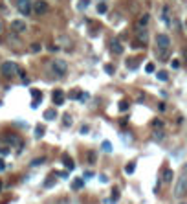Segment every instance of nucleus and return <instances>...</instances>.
Returning <instances> with one entry per match:
<instances>
[{
    "label": "nucleus",
    "instance_id": "1",
    "mask_svg": "<svg viewBox=\"0 0 187 204\" xmlns=\"http://www.w3.org/2000/svg\"><path fill=\"white\" fill-rule=\"evenodd\" d=\"M156 53L160 52V57H165L167 55V50L171 48V39H169V35H165V33H158L156 35Z\"/></svg>",
    "mask_w": 187,
    "mask_h": 204
},
{
    "label": "nucleus",
    "instance_id": "2",
    "mask_svg": "<svg viewBox=\"0 0 187 204\" xmlns=\"http://www.w3.org/2000/svg\"><path fill=\"white\" fill-rule=\"evenodd\" d=\"M0 70H2V74H4L6 77H13V75L17 74L18 66H17V63H13V61H6V63L0 66Z\"/></svg>",
    "mask_w": 187,
    "mask_h": 204
},
{
    "label": "nucleus",
    "instance_id": "3",
    "mask_svg": "<svg viewBox=\"0 0 187 204\" xmlns=\"http://www.w3.org/2000/svg\"><path fill=\"white\" fill-rule=\"evenodd\" d=\"M51 68H53L55 75H64L66 70H68V64H66V61H62V59H55V61L51 63Z\"/></svg>",
    "mask_w": 187,
    "mask_h": 204
},
{
    "label": "nucleus",
    "instance_id": "4",
    "mask_svg": "<svg viewBox=\"0 0 187 204\" xmlns=\"http://www.w3.org/2000/svg\"><path fill=\"white\" fill-rule=\"evenodd\" d=\"M185 186H187V175L185 171L180 175V179H178V182H176V188H174V195L176 197H182L184 193H185Z\"/></svg>",
    "mask_w": 187,
    "mask_h": 204
},
{
    "label": "nucleus",
    "instance_id": "5",
    "mask_svg": "<svg viewBox=\"0 0 187 204\" xmlns=\"http://www.w3.org/2000/svg\"><path fill=\"white\" fill-rule=\"evenodd\" d=\"M26 20H20V18H15V20H11V29L15 31V33H24L26 31Z\"/></svg>",
    "mask_w": 187,
    "mask_h": 204
},
{
    "label": "nucleus",
    "instance_id": "6",
    "mask_svg": "<svg viewBox=\"0 0 187 204\" xmlns=\"http://www.w3.org/2000/svg\"><path fill=\"white\" fill-rule=\"evenodd\" d=\"M17 9L22 15H29V11H31V0H17Z\"/></svg>",
    "mask_w": 187,
    "mask_h": 204
},
{
    "label": "nucleus",
    "instance_id": "7",
    "mask_svg": "<svg viewBox=\"0 0 187 204\" xmlns=\"http://www.w3.org/2000/svg\"><path fill=\"white\" fill-rule=\"evenodd\" d=\"M37 15H44L46 11H48V2H44V0H39V2H35L33 4V7H31Z\"/></svg>",
    "mask_w": 187,
    "mask_h": 204
},
{
    "label": "nucleus",
    "instance_id": "8",
    "mask_svg": "<svg viewBox=\"0 0 187 204\" xmlns=\"http://www.w3.org/2000/svg\"><path fill=\"white\" fill-rule=\"evenodd\" d=\"M110 48H112V52H114V53H118V55H119V53H123V44H121V40H119V39H112V40H110Z\"/></svg>",
    "mask_w": 187,
    "mask_h": 204
},
{
    "label": "nucleus",
    "instance_id": "9",
    "mask_svg": "<svg viewBox=\"0 0 187 204\" xmlns=\"http://www.w3.org/2000/svg\"><path fill=\"white\" fill-rule=\"evenodd\" d=\"M149 18H151V17H149V13L141 15V17H140V20L136 22V28H138V29H141V28H147V26H149Z\"/></svg>",
    "mask_w": 187,
    "mask_h": 204
},
{
    "label": "nucleus",
    "instance_id": "10",
    "mask_svg": "<svg viewBox=\"0 0 187 204\" xmlns=\"http://www.w3.org/2000/svg\"><path fill=\"white\" fill-rule=\"evenodd\" d=\"M53 103H55V105H62V103H64V92L55 90V92H53Z\"/></svg>",
    "mask_w": 187,
    "mask_h": 204
},
{
    "label": "nucleus",
    "instance_id": "11",
    "mask_svg": "<svg viewBox=\"0 0 187 204\" xmlns=\"http://www.w3.org/2000/svg\"><path fill=\"white\" fill-rule=\"evenodd\" d=\"M31 94H33V98H35V99L31 101V107L35 109V107L39 105V101H42V94H40L39 90H31Z\"/></svg>",
    "mask_w": 187,
    "mask_h": 204
},
{
    "label": "nucleus",
    "instance_id": "12",
    "mask_svg": "<svg viewBox=\"0 0 187 204\" xmlns=\"http://www.w3.org/2000/svg\"><path fill=\"white\" fill-rule=\"evenodd\" d=\"M173 179H174V173H173V169H165V171H163V182L171 184V182H173Z\"/></svg>",
    "mask_w": 187,
    "mask_h": 204
},
{
    "label": "nucleus",
    "instance_id": "13",
    "mask_svg": "<svg viewBox=\"0 0 187 204\" xmlns=\"http://www.w3.org/2000/svg\"><path fill=\"white\" fill-rule=\"evenodd\" d=\"M62 164H64V167H66V169H70V171L73 169V160H72L68 155H64V156H62Z\"/></svg>",
    "mask_w": 187,
    "mask_h": 204
},
{
    "label": "nucleus",
    "instance_id": "14",
    "mask_svg": "<svg viewBox=\"0 0 187 204\" xmlns=\"http://www.w3.org/2000/svg\"><path fill=\"white\" fill-rule=\"evenodd\" d=\"M95 9H97V13H99V15H105V13L108 11V6H107V2H99Z\"/></svg>",
    "mask_w": 187,
    "mask_h": 204
},
{
    "label": "nucleus",
    "instance_id": "15",
    "mask_svg": "<svg viewBox=\"0 0 187 204\" xmlns=\"http://www.w3.org/2000/svg\"><path fill=\"white\" fill-rule=\"evenodd\" d=\"M156 77H158L160 81H167V79H169V72H167V70H158V72H156Z\"/></svg>",
    "mask_w": 187,
    "mask_h": 204
},
{
    "label": "nucleus",
    "instance_id": "16",
    "mask_svg": "<svg viewBox=\"0 0 187 204\" xmlns=\"http://www.w3.org/2000/svg\"><path fill=\"white\" fill-rule=\"evenodd\" d=\"M6 144H7V145H15V144H18V136H15V134L6 136Z\"/></svg>",
    "mask_w": 187,
    "mask_h": 204
},
{
    "label": "nucleus",
    "instance_id": "17",
    "mask_svg": "<svg viewBox=\"0 0 187 204\" xmlns=\"http://www.w3.org/2000/svg\"><path fill=\"white\" fill-rule=\"evenodd\" d=\"M55 116H57V112L51 109V110H46L44 112V120H55Z\"/></svg>",
    "mask_w": 187,
    "mask_h": 204
},
{
    "label": "nucleus",
    "instance_id": "18",
    "mask_svg": "<svg viewBox=\"0 0 187 204\" xmlns=\"http://www.w3.org/2000/svg\"><path fill=\"white\" fill-rule=\"evenodd\" d=\"M152 138H154L156 142H162V140H163V133H162V129H160V131L156 129V131H154V134H152Z\"/></svg>",
    "mask_w": 187,
    "mask_h": 204
},
{
    "label": "nucleus",
    "instance_id": "19",
    "mask_svg": "<svg viewBox=\"0 0 187 204\" xmlns=\"http://www.w3.org/2000/svg\"><path fill=\"white\" fill-rule=\"evenodd\" d=\"M83 184H84V182H83V179H75V180H73V184H72V188H73V190H81V188H83Z\"/></svg>",
    "mask_w": 187,
    "mask_h": 204
},
{
    "label": "nucleus",
    "instance_id": "20",
    "mask_svg": "<svg viewBox=\"0 0 187 204\" xmlns=\"http://www.w3.org/2000/svg\"><path fill=\"white\" fill-rule=\"evenodd\" d=\"M138 39L141 40V42H147V31H141V29H138Z\"/></svg>",
    "mask_w": 187,
    "mask_h": 204
},
{
    "label": "nucleus",
    "instance_id": "21",
    "mask_svg": "<svg viewBox=\"0 0 187 204\" xmlns=\"http://www.w3.org/2000/svg\"><path fill=\"white\" fill-rule=\"evenodd\" d=\"M134 167H136V166H134V162L127 164V166H125V173H127V175H132V173H134Z\"/></svg>",
    "mask_w": 187,
    "mask_h": 204
},
{
    "label": "nucleus",
    "instance_id": "22",
    "mask_svg": "<svg viewBox=\"0 0 187 204\" xmlns=\"http://www.w3.org/2000/svg\"><path fill=\"white\" fill-rule=\"evenodd\" d=\"M119 110H121V112H125V110H129V101H125V99H121V101H119Z\"/></svg>",
    "mask_w": 187,
    "mask_h": 204
},
{
    "label": "nucleus",
    "instance_id": "23",
    "mask_svg": "<svg viewBox=\"0 0 187 204\" xmlns=\"http://www.w3.org/2000/svg\"><path fill=\"white\" fill-rule=\"evenodd\" d=\"M40 50H42V46H40L39 42H33V44H31V52H33V53H37V52H40Z\"/></svg>",
    "mask_w": 187,
    "mask_h": 204
},
{
    "label": "nucleus",
    "instance_id": "24",
    "mask_svg": "<svg viewBox=\"0 0 187 204\" xmlns=\"http://www.w3.org/2000/svg\"><path fill=\"white\" fill-rule=\"evenodd\" d=\"M101 147H103V151H107V153H110V151H112L110 142H103V144H101Z\"/></svg>",
    "mask_w": 187,
    "mask_h": 204
},
{
    "label": "nucleus",
    "instance_id": "25",
    "mask_svg": "<svg viewBox=\"0 0 187 204\" xmlns=\"http://www.w3.org/2000/svg\"><path fill=\"white\" fill-rule=\"evenodd\" d=\"M152 127H154V129H162V127H163V121H162V120H154V121H152Z\"/></svg>",
    "mask_w": 187,
    "mask_h": 204
},
{
    "label": "nucleus",
    "instance_id": "26",
    "mask_svg": "<svg viewBox=\"0 0 187 204\" xmlns=\"http://www.w3.org/2000/svg\"><path fill=\"white\" fill-rule=\"evenodd\" d=\"M44 134V127H37L35 129V136H42Z\"/></svg>",
    "mask_w": 187,
    "mask_h": 204
},
{
    "label": "nucleus",
    "instance_id": "27",
    "mask_svg": "<svg viewBox=\"0 0 187 204\" xmlns=\"http://www.w3.org/2000/svg\"><path fill=\"white\" fill-rule=\"evenodd\" d=\"M145 70H147L149 74H152V72H154V64H152V63H149V64L145 66Z\"/></svg>",
    "mask_w": 187,
    "mask_h": 204
},
{
    "label": "nucleus",
    "instance_id": "28",
    "mask_svg": "<svg viewBox=\"0 0 187 204\" xmlns=\"http://www.w3.org/2000/svg\"><path fill=\"white\" fill-rule=\"evenodd\" d=\"M112 199H114V202L119 199V190H114V191H112Z\"/></svg>",
    "mask_w": 187,
    "mask_h": 204
},
{
    "label": "nucleus",
    "instance_id": "29",
    "mask_svg": "<svg viewBox=\"0 0 187 204\" xmlns=\"http://www.w3.org/2000/svg\"><path fill=\"white\" fill-rule=\"evenodd\" d=\"M64 125H72V118L68 114H64Z\"/></svg>",
    "mask_w": 187,
    "mask_h": 204
},
{
    "label": "nucleus",
    "instance_id": "30",
    "mask_svg": "<svg viewBox=\"0 0 187 204\" xmlns=\"http://www.w3.org/2000/svg\"><path fill=\"white\" fill-rule=\"evenodd\" d=\"M173 68H174V70H178V68H180V61H178V59H174V61H173Z\"/></svg>",
    "mask_w": 187,
    "mask_h": 204
},
{
    "label": "nucleus",
    "instance_id": "31",
    "mask_svg": "<svg viewBox=\"0 0 187 204\" xmlns=\"http://www.w3.org/2000/svg\"><path fill=\"white\" fill-rule=\"evenodd\" d=\"M44 160H46V158H37V160H33V162H31V166H37V164H42Z\"/></svg>",
    "mask_w": 187,
    "mask_h": 204
},
{
    "label": "nucleus",
    "instance_id": "32",
    "mask_svg": "<svg viewBox=\"0 0 187 204\" xmlns=\"http://www.w3.org/2000/svg\"><path fill=\"white\" fill-rule=\"evenodd\" d=\"M9 153V147H0V155H7Z\"/></svg>",
    "mask_w": 187,
    "mask_h": 204
},
{
    "label": "nucleus",
    "instance_id": "33",
    "mask_svg": "<svg viewBox=\"0 0 187 204\" xmlns=\"http://www.w3.org/2000/svg\"><path fill=\"white\" fill-rule=\"evenodd\" d=\"M79 4H81V6H79V7H81V9H83V7H86V6H88V0H81V2H79Z\"/></svg>",
    "mask_w": 187,
    "mask_h": 204
},
{
    "label": "nucleus",
    "instance_id": "34",
    "mask_svg": "<svg viewBox=\"0 0 187 204\" xmlns=\"http://www.w3.org/2000/svg\"><path fill=\"white\" fill-rule=\"evenodd\" d=\"M105 72H107V74H114V70H112V66H105Z\"/></svg>",
    "mask_w": 187,
    "mask_h": 204
},
{
    "label": "nucleus",
    "instance_id": "35",
    "mask_svg": "<svg viewBox=\"0 0 187 204\" xmlns=\"http://www.w3.org/2000/svg\"><path fill=\"white\" fill-rule=\"evenodd\" d=\"M4 169H6V164H4V160L0 158V171H4Z\"/></svg>",
    "mask_w": 187,
    "mask_h": 204
},
{
    "label": "nucleus",
    "instance_id": "36",
    "mask_svg": "<svg viewBox=\"0 0 187 204\" xmlns=\"http://www.w3.org/2000/svg\"><path fill=\"white\" fill-rule=\"evenodd\" d=\"M158 110H165V103H160V105H158Z\"/></svg>",
    "mask_w": 187,
    "mask_h": 204
},
{
    "label": "nucleus",
    "instance_id": "37",
    "mask_svg": "<svg viewBox=\"0 0 187 204\" xmlns=\"http://www.w3.org/2000/svg\"><path fill=\"white\" fill-rule=\"evenodd\" d=\"M57 204H70V201H68V199H62V201H59Z\"/></svg>",
    "mask_w": 187,
    "mask_h": 204
},
{
    "label": "nucleus",
    "instance_id": "38",
    "mask_svg": "<svg viewBox=\"0 0 187 204\" xmlns=\"http://www.w3.org/2000/svg\"><path fill=\"white\" fill-rule=\"evenodd\" d=\"M0 190H2V180H0Z\"/></svg>",
    "mask_w": 187,
    "mask_h": 204
},
{
    "label": "nucleus",
    "instance_id": "39",
    "mask_svg": "<svg viewBox=\"0 0 187 204\" xmlns=\"http://www.w3.org/2000/svg\"><path fill=\"white\" fill-rule=\"evenodd\" d=\"M0 31H2V22H0Z\"/></svg>",
    "mask_w": 187,
    "mask_h": 204
},
{
    "label": "nucleus",
    "instance_id": "40",
    "mask_svg": "<svg viewBox=\"0 0 187 204\" xmlns=\"http://www.w3.org/2000/svg\"><path fill=\"white\" fill-rule=\"evenodd\" d=\"M101 2H105V0H101Z\"/></svg>",
    "mask_w": 187,
    "mask_h": 204
}]
</instances>
